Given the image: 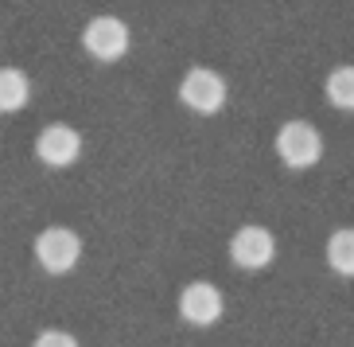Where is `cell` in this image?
<instances>
[{"label":"cell","mask_w":354,"mask_h":347,"mask_svg":"<svg viewBox=\"0 0 354 347\" xmlns=\"http://www.w3.org/2000/svg\"><path fill=\"white\" fill-rule=\"evenodd\" d=\"M327 102L335 109H354V66H335L327 74Z\"/></svg>","instance_id":"cell-10"},{"label":"cell","mask_w":354,"mask_h":347,"mask_svg":"<svg viewBox=\"0 0 354 347\" xmlns=\"http://www.w3.org/2000/svg\"><path fill=\"white\" fill-rule=\"evenodd\" d=\"M222 308H226L222 305V293L210 281H191V285H183V293H179V316L195 328L218 324Z\"/></svg>","instance_id":"cell-6"},{"label":"cell","mask_w":354,"mask_h":347,"mask_svg":"<svg viewBox=\"0 0 354 347\" xmlns=\"http://www.w3.org/2000/svg\"><path fill=\"white\" fill-rule=\"evenodd\" d=\"M129 43H133V35H129V24L121 16H94L82 32V47L97 63H117L129 51Z\"/></svg>","instance_id":"cell-4"},{"label":"cell","mask_w":354,"mask_h":347,"mask_svg":"<svg viewBox=\"0 0 354 347\" xmlns=\"http://www.w3.org/2000/svg\"><path fill=\"white\" fill-rule=\"evenodd\" d=\"M32 347H78V339H74L71 332H63V328H47V332L35 336Z\"/></svg>","instance_id":"cell-11"},{"label":"cell","mask_w":354,"mask_h":347,"mask_svg":"<svg viewBox=\"0 0 354 347\" xmlns=\"http://www.w3.org/2000/svg\"><path fill=\"white\" fill-rule=\"evenodd\" d=\"M35 157H39L47 168H66V164H74V160L82 157V137H78V129L63 125V121L47 125L39 137H35Z\"/></svg>","instance_id":"cell-5"},{"label":"cell","mask_w":354,"mask_h":347,"mask_svg":"<svg viewBox=\"0 0 354 347\" xmlns=\"http://www.w3.org/2000/svg\"><path fill=\"white\" fill-rule=\"evenodd\" d=\"M230 258L241 269H265V265L277 258V238H272L265 226H241L234 238H230Z\"/></svg>","instance_id":"cell-7"},{"label":"cell","mask_w":354,"mask_h":347,"mask_svg":"<svg viewBox=\"0 0 354 347\" xmlns=\"http://www.w3.org/2000/svg\"><path fill=\"white\" fill-rule=\"evenodd\" d=\"M327 265H331L339 277H354V231L343 226L327 238Z\"/></svg>","instance_id":"cell-9"},{"label":"cell","mask_w":354,"mask_h":347,"mask_svg":"<svg viewBox=\"0 0 354 347\" xmlns=\"http://www.w3.org/2000/svg\"><path fill=\"white\" fill-rule=\"evenodd\" d=\"M277 157L288 168H312L323 157V137L312 121H284L277 129Z\"/></svg>","instance_id":"cell-1"},{"label":"cell","mask_w":354,"mask_h":347,"mask_svg":"<svg viewBox=\"0 0 354 347\" xmlns=\"http://www.w3.org/2000/svg\"><path fill=\"white\" fill-rule=\"evenodd\" d=\"M28 98H32L28 74L16 71V66H0V114H16V109H24Z\"/></svg>","instance_id":"cell-8"},{"label":"cell","mask_w":354,"mask_h":347,"mask_svg":"<svg viewBox=\"0 0 354 347\" xmlns=\"http://www.w3.org/2000/svg\"><path fill=\"white\" fill-rule=\"evenodd\" d=\"M179 102L203 117L218 114L226 105V78L218 71H210V66H191L183 74V82H179Z\"/></svg>","instance_id":"cell-2"},{"label":"cell","mask_w":354,"mask_h":347,"mask_svg":"<svg viewBox=\"0 0 354 347\" xmlns=\"http://www.w3.org/2000/svg\"><path fill=\"white\" fill-rule=\"evenodd\" d=\"M82 258V238L66 226H47L43 234H35V262L47 269V274L63 277L71 274Z\"/></svg>","instance_id":"cell-3"}]
</instances>
